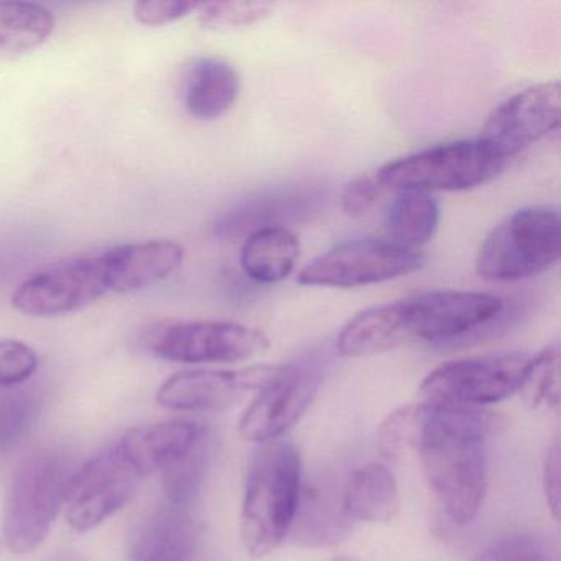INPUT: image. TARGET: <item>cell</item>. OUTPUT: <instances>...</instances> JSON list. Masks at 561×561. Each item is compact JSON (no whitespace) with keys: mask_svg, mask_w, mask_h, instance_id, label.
I'll list each match as a JSON object with an SVG mask.
<instances>
[{"mask_svg":"<svg viewBox=\"0 0 561 561\" xmlns=\"http://www.w3.org/2000/svg\"><path fill=\"white\" fill-rule=\"evenodd\" d=\"M73 472L70 459L55 449L32 453L15 469L2 525L12 553H34L47 540Z\"/></svg>","mask_w":561,"mask_h":561,"instance_id":"3","label":"cell"},{"mask_svg":"<svg viewBox=\"0 0 561 561\" xmlns=\"http://www.w3.org/2000/svg\"><path fill=\"white\" fill-rule=\"evenodd\" d=\"M396 304L407 344L469 340L492 330L505 311L502 298L481 291H426Z\"/></svg>","mask_w":561,"mask_h":561,"instance_id":"7","label":"cell"},{"mask_svg":"<svg viewBox=\"0 0 561 561\" xmlns=\"http://www.w3.org/2000/svg\"><path fill=\"white\" fill-rule=\"evenodd\" d=\"M504 165L481 140H456L386 163L377 182L397 192H466L494 180Z\"/></svg>","mask_w":561,"mask_h":561,"instance_id":"5","label":"cell"},{"mask_svg":"<svg viewBox=\"0 0 561 561\" xmlns=\"http://www.w3.org/2000/svg\"><path fill=\"white\" fill-rule=\"evenodd\" d=\"M560 445L554 443L548 449L543 462V489L548 507L554 518L560 517Z\"/></svg>","mask_w":561,"mask_h":561,"instance_id":"33","label":"cell"},{"mask_svg":"<svg viewBox=\"0 0 561 561\" xmlns=\"http://www.w3.org/2000/svg\"><path fill=\"white\" fill-rule=\"evenodd\" d=\"M205 435L206 430L198 423L172 420L129 430L117 442L146 478L179 461Z\"/></svg>","mask_w":561,"mask_h":561,"instance_id":"18","label":"cell"},{"mask_svg":"<svg viewBox=\"0 0 561 561\" xmlns=\"http://www.w3.org/2000/svg\"><path fill=\"white\" fill-rule=\"evenodd\" d=\"M534 356L502 353L449 360L436 367L420 387L425 402L479 410L520 390Z\"/></svg>","mask_w":561,"mask_h":561,"instance_id":"8","label":"cell"},{"mask_svg":"<svg viewBox=\"0 0 561 561\" xmlns=\"http://www.w3.org/2000/svg\"><path fill=\"white\" fill-rule=\"evenodd\" d=\"M328 196V186L318 182L265 190L222 213L216 219L213 231L219 239H239L259 229L304 225L324 211Z\"/></svg>","mask_w":561,"mask_h":561,"instance_id":"14","label":"cell"},{"mask_svg":"<svg viewBox=\"0 0 561 561\" xmlns=\"http://www.w3.org/2000/svg\"><path fill=\"white\" fill-rule=\"evenodd\" d=\"M202 553L199 527L192 507L162 504L137 524L129 545V561H195Z\"/></svg>","mask_w":561,"mask_h":561,"instance_id":"16","label":"cell"},{"mask_svg":"<svg viewBox=\"0 0 561 561\" xmlns=\"http://www.w3.org/2000/svg\"><path fill=\"white\" fill-rule=\"evenodd\" d=\"M37 369L34 347L18 340H0V389L22 386Z\"/></svg>","mask_w":561,"mask_h":561,"instance_id":"30","label":"cell"},{"mask_svg":"<svg viewBox=\"0 0 561 561\" xmlns=\"http://www.w3.org/2000/svg\"><path fill=\"white\" fill-rule=\"evenodd\" d=\"M208 436H203L179 461L162 471V491L170 504L190 507L202 489L208 466Z\"/></svg>","mask_w":561,"mask_h":561,"instance_id":"26","label":"cell"},{"mask_svg":"<svg viewBox=\"0 0 561 561\" xmlns=\"http://www.w3.org/2000/svg\"><path fill=\"white\" fill-rule=\"evenodd\" d=\"M137 343L153 357L182 364L241 363L271 347L262 331L232 321H156Z\"/></svg>","mask_w":561,"mask_h":561,"instance_id":"6","label":"cell"},{"mask_svg":"<svg viewBox=\"0 0 561 561\" xmlns=\"http://www.w3.org/2000/svg\"><path fill=\"white\" fill-rule=\"evenodd\" d=\"M241 91L238 71L222 58H196L186 68L182 100L190 116L215 121L232 110Z\"/></svg>","mask_w":561,"mask_h":561,"instance_id":"19","label":"cell"},{"mask_svg":"<svg viewBox=\"0 0 561 561\" xmlns=\"http://www.w3.org/2000/svg\"><path fill=\"white\" fill-rule=\"evenodd\" d=\"M425 265L416 249L387 239H353L313 259L298 274L304 287L359 288L405 277Z\"/></svg>","mask_w":561,"mask_h":561,"instance_id":"9","label":"cell"},{"mask_svg":"<svg viewBox=\"0 0 561 561\" xmlns=\"http://www.w3.org/2000/svg\"><path fill=\"white\" fill-rule=\"evenodd\" d=\"M195 561H213V560H211V558L208 557V554H205L202 551V553L198 554V558H196Z\"/></svg>","mask_w":561,"mask_h":561,"instance_id":"35","label":"cell"},{"mask_svg":"<svg viewBox=\"0 0 561 561\" xmlns=\"http://www.w3.org/2000/svg\"><path fill=\"white\" fill-rule=\"evenodd\" d=\"M343 485L336 488L333 481L324 484L301 485L300 504L294 522L297 540L308 545H328L340 541L353 525L344 517L341 508Z\"/></svg>","mask_w":561,"mask_h":561,"instance_id":"22","label":"cell"},{"mask_svg":"<svg viewBox=\"0 0 561 561\" xmlns=\"http://www.w3.org/2000/svg\"><path fill=\"white\" fill-rule=\"evenodd\" d=\"M520 396L537 409H557L560 405V347H545L531 359L530 369L522 383Z\"/></svg>","mask_w":561,"mask_h":561,"instance_id":"27","label":"cell"},{"mask_svg":"<svg viewBox=\"0 0 561 561\" xmlns=\"http://www.w3.org/2000/svg\"><path fill=\"white\" fill-rule=\"evenodd\" d=\"M323 369L317 359L277 366L274 376L257 390L239 422L248 442L264 443L280 438L307 412L320 390Z\"/></svg>","mask_w":561,"mask_h":561,"instance_id":"12","label":"cell"},{"mask_svg":"<svg viewBox=\"0 0 561 561\" xmlns=\"http://www.w3.org/2000/svg\"><path fill=\"white\" fill-rule=\"evenodd\" d=\"M300 257V241L290 228H264L245 236L241 267L251 280L271 285L285 280Z\"/></svg>","mask_w":561,"mask_h":561,"instance_id":"21","label":"cell"},{"mask_svg":"<svg viewBox=\"0 0 561 561\" xmlns=\"http://www.w3.org/2000/svg\"><path fill=\"white\" fill-rule=\"evenodd\" d=\"M198 9V2L190 0H140L134 5V18L147 27H160L180 21Z\"/></svg>","mask_w":561,"mask_h":561,"instance_id":"31","label":"cell"},{"mask_svg":"<svg viewBox=\"0 0 561 561\" xmlns=\"http://www.w3.org/2000/svg\"><path fill=\"white\" fill-rule=\"evenodd\" d=\"M484 413L438 403H415L387 416L377 433L387 458L413 455L453 524L474 520L488 484Z\"/></svg>","mask_w":561,"mask_h":561,"instance_id":"1","label":"cell"},{"mask_svg":"<svg viewBox=\"0 0 561 561\" xmlns=\"http://www.w3.org/2000/svg\"><path fill=\"white\" fill-rule=\"evenodd\" d=\"M119 442L78 469L65 492V517L73 530L90 531L124 507L142 481Z\"/></svg>","mask_w":561,"mask_h":561,"instance_id":"11","label":"cell"},{"mask_svg":"<svg viewBox=\"0 0 561 561\" xmlns=\"http://www.w3.org/2000/svg\"><path fill=\"white\" fill-rule=\"evenodd\" d=\"M113 294H129L165 280L182 267L185 251L173 241L137 242L104 251Z\"/></svg>","mask_w":561,"mask_h":561,"instance_id":"17","label":"cell"},{"mask_svg":"<svg viewBox=\"0 0 561 561\" xmlns=\"http://www.w3.org/2000/svg\"><path fill=\"white\" fill-rule=\"evenodd\" d=\"M383 186L377 182V179H370V176H359V179L346 183L341 193V208H343L344 215L350 218H360V216L367 215L379 202Z\"/></svg>","mask_w":561,"mask_h":561,"instance_id":"32","label":"cell"},{"mask_svg":"<svg viewBox=\"0 0 561 561\" xmlns=\"http://www.w3.org/2000/svg\"><path fill=\"white\" fill-rule=\"evenodd\" d=\"M472 561H558V554L538 535L512 534L489 543Z\"/></svg>","mask_w":561,"mask_h":561,"instance_id":"29","label":"cell"},{"mask_svg":"<svg viewBox=\"0 0 561 561\" xmlns=\"http://www.w3.org/2000/svg\"><path fill=\"white\" fill-rule=\"evenodd\" d=\"M274 12L265 2H208L199 4L198 24L205 31H231L261 24Z\"/></svg>","mask_w":561,"mask_h":561,"instance_id":"28","label":"cell"},{"mask_svg":"<svg viewBox=\"0 0 561 561\" xmlns=\"http://www.w3.org/2000/svg\"><path fill=\"white\" fill-rule=\"evenodd\" d=\"M560 254V213L551 206H528L485 236L476 254V272L484 280H524L553 267Z\"/></svg>","mask_w":561,"mask_h":561,"instance_id":"4","label":"cell"},{"mask_svg":"<svg viewBox=\"0 0 561 561\" xmlns=\"http://www.w3.org/2000/svg\"><path fill=\"white\" fill-rule=\"evenodd\" d=\"M301 461L291 443H264L252 456L245 476L239 531L244 550L264 558L280 547L297 517Z\"/></svg>","mask_w":561,"mask_h":561,"instance_id":"2","label":"cell"},{"mask_svg":"<svg viewBox=\"0 0 561 561\" xmlns=\"http://www.w3.org/2000/svg\"><path fill=\"white\" fill-rule=\"evenodd\" d=\"M333 561H354V560H351V558H336V560H333Z\"/></svg>","mask_w":561,"mask_h":561,"instance_id":"36","label":"cell"},{"mask_svg":"<svg viewBox=\"0 0 561 561\" xmlns=\"http://www.w3.org/2000/svg\"><path fill=\"white\" fill-rule=\"evenodd\" d=\"M277 366L239 370H183L169 377L157 390L156 400L173 412H211L228 409L245 392H257Z\"/></svg>","mask_w":561,"mask_h":561,"instance_id":"15","label":"cell"},{"mask_svg":"<svg viewBox=\"0 0 561 561\" xmlns=\"http://www.w3.org/2000/svg\"><path fill=\"white\" fill-rule=\"evenodd\" d=\"M54 31V14L45 5L0 2V64L41 47Z\"/></svg>","mask_w":561,"mask_h":561,"instance_id":"24","label":"cell"},{"mask_svg":"<svg viewBox=\"0 0 561 561\" xmlns=\"http://www.w3.org/2000/svg\"><path fill=\"white\" fill-rule=\"evenodd\" d=\"M113 294L103 252L75 255L28 277L12 295L15 310L28 317L75 313Z\"/></svg>","mask_w":561,"mask_h":561,"instance_id":"10","label":"cell"},{"mask_svg":"<svg viewBox=\"0 0 561 561\" xmlns=\"http://www.w3.org/2000/svg\"><path fill=\"white\" fill-rule=\"evenodd\" d=\"M399 507V485L392 472L380 462L360 466L344 482L341 508L351 525L392 520Z\"/></svg>","mask_w":561,"mask_h":561,"instance_id":"20","label":"cell"},{"mask_svg":"<svg viewBox=\"0 0 561 561\" xmlns=\"http://www.w3.org/2000/svg\"><path fill=\"white\" fill-rule=\"evenodd\" d=\"M561 88L545 81L499 104L478 137L502 160L511 159L560 127Z\"/></svg>","mask_w":561,"mask_h":561,"instance_id":"13","label":"cell"},{"mask_svg":"<svg viewBox=\"0 0 561 561\" xmlns=\"http://www.w3.org/2000/svg\"><path fill=\"white\" fill-rule=\"evenodd\" d=\"M442 208L432 193L402 190L386 209L383 229L387 241L416 249L432 241L438 231Z\"/></svg>","mask_w":561,"mask_h":561,"instance_id":"23","label":"cell"},{"mask_svg":"<svg viewBox=\"0 0 561 561\" xmlns=\"http://www.w3.org/2000/svg\"><path fill=\"white\" fill-rule=\"evenodd\" d=\"M42 412L41 393L25 387L0 389V451H11L34 430Z\"/></svg>","mask_w":561,"mask_h":561,"instance_id":"25","label":"cell"},{"mask_svg":"<svg viewBox=\"0 0 561 561\" xmlns=\"http://www.w3.org/2000/svg\"><path fill=\"white\" fill-rule=\"evenodd\" d=\"M45 561H88L83 554L78 553L75 550H68V548H64V550L54 551L50 557L45 558Z\"/></svg>","mask_w":561,"mask_h":561,"instance_id":"34","label":"cell"}]
</instances>
